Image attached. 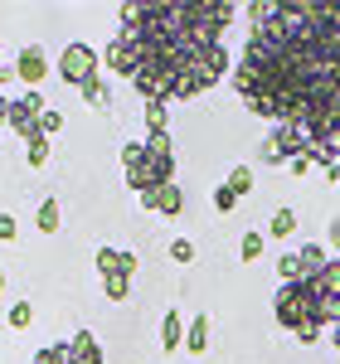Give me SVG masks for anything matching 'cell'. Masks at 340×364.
<instances>
[{
    "mask_svg": "<svg viewBox=\"0 0 340 364\" xmlns=\"http://www.w3.org/2000/svg\"><path fill=\"white\" fill-rule=\"evenodd\" d=\"M272 311H277V326L292 331L302 345H316L321 331H326V321H321V301H316V291H312V282H307V277H302V282H282V291H277Z\"/></svg>",
    "mask_w": 340,
    "mask_h": 364,
    "instance_id": "obj_1",
    "label": "cell"
},
{
    "mask_svg": "<svg viewBox=\"0 0 340 364\" xmlns=\"http://www.w3.org/2000/svg\"><path fill=\"white\" fill-rule=\"evenodd\" d=\"M122 166H127V185H132L137 195H151V190L175 185V156H156L146 141L122 146Z\"/></svg>",
    "mask_w": 340,
    "mask_h": 364,
    "instance_id": "obj_2",
    "label": "cell"
},
{
    "mask_svg": "<svg viewBox=\"0 0 340 364\" xmlns=\"http://www.w3.org/2000/svg\"><path fill=\"white\" fill-rule=\"evenodd\" d=\"M307 146H312V136H307L297 122H282L272 136L262 141V151H257V156H262V166H292V161H302V156H307Z\"/></svg>",
    "mask_w": 340,
    "mask_h": 364,
    "instance_id": "obj_3",
    "label": "cell"
},
{
    "mask_svg": "<svg viewBox=\"0 0 340 364\" xmlns=\"http://www.w3.org/2000/svg\"><path fill=\"white\" fill-rule=\"evenodd\" d=\"M97 68H102V58H97V49H92V44H68V49L58 54V78H63V83H73V87L102 78Z\"/></svg>",
    "mask_w": 340,
    "mask_h": 364,
    "instance_id": "obj_4",
    "label": "cell"
},
{
    "mask_svg": "<svg viewBox=\"0 0 340 364\" xmlns=\"http://www.w3.org/2000/svg\"><path fill=\"white\" fill-rule=\"evenodd\" d=\"M44 107H49V102H44V97H39V87H29L25 97H15V102H10V132H20V136H39V117H44Z\"/></svg>",
    "mask_w": 340,
    "mask_h": 364,
    "instance_id": "obj_5",
    "label": "cell"
},
{
    "mask_svg": "<svg viewBox=\"0 0 340 364\" xmlns=\"http://www.w3.org/2000/svg\"><path fill=\"white\" fill-rule=\"evenodd\" d=\"M15 78H20L25 87H39L44 78H49V54H44L39 44L20 49V58H15Z\"/></svg>",
    "mask_w": 340,
    "mask_h": 364,
    "instance_id": "obj_6",
    "label": "cell"
},
{
    "mask_svg": "<svg viewBox=\"0 0 340 364\" xmlns=\"http://www.w3.org/2000/svg\"><path fill=\"white\" fill-rule=\"evenodd\" d=\"M137 63H142L137 44H132L127 34H117L112 44H107V68H112V73H127V78H132V73H137Z\"/></svg>",
    "mask_w": 340,
    "mask_h": 364,
    "instance_id": "obj_7",
    "label": "cell"
},
{
    "mask_svg": "<svg viewBox=\"0 0 340 364\" xmlns=\"http://www.w3.org/2000/svg\"><path fill=\"white\" fill-rule=\"evenodd\" d=\"M137 272V257L117 248H97V277H132Z\"/></svg>",
    "mask_w": 340,
    "mask_h": 364,
    "instance_id": "obj_8",
    "label": "cell"
},
{
    "mask_svg": "<svg viewBox=\"0 0 340 364\" xmlns=\"http://www.w3.org/2000/svg\"><path fill=\"white\" fill-rule=\"evenodd\" d=\"M68 364H102V345H97L92 331H78L68 340Z\"/></svg>",
    "mask_w": 340,
    "mask_h": 364,
    "instance_id": "obj_9",
    "label": "cell"
},
{
    "mask_svg": "<svg viewBox=\"0 0 340 364\" xmlns=\"http://www.w3.org/2000/svg\"><path fill=\"white\" fill-rule=\"evenodd\" d=\"M307 282H312L316 296H340V257H331V262H326L316 277H307Z\"/></svg>",
    "mask_w": 340,
    "mask_h": 364,
    "instance_id": "obj_10",
    "label": "cell"
},
{
    "mask_svg": "<svg viewBox=\"0 0 340 364\" xmlns=\"http://www.w3.org/2000/svg\"><path fill=\"white\" fill-rule=\"evenodd\" d=\"M161 345H166L170 355L185 350V321H180V311H166V321H161Z\"/></svg>",
    "mask_w": 340,
    "mask_h": 364,
    "instance_id": "obj_11",
    "label": "cell"
},
{
    "mask_svg": "<svg viewBox=\"0 0 340 364\" xmlns=\"http://www.w3.org/2000/svg\"><path fill=\"white\" fill-rule=\"evenodd\" d=\"M185 350H190V355H204V350H209V316H195V321H190Z\"/></svg>",
    "mask_w": 340,
    "mask_h": 364,
    "instance_id": "obj_12",
    "label": "cell"
},
{
    "mask_svg": "<svg viewBox=\"0 0 340 364\" xmlns=\"http://www.w3.org/2000/svg\"><path fill=\"white\" fill-rule=\"evenodd\" d=\"M78 92H83V102H87V107H97V112H107V107H112V92H107V83H102V78L83 83Z\"/></svg>",
    "mask_w": 340,
    "mask_h": 364,
    "instance_id": "obj_13",
    "label": "cell"
},
{
    "mask_svg": "<svg viewBox=\"0 0 340 364\" xmlns=\"http://www.w3.org/2000/svg\"><path fill=\"white\" fill-rule=\"evenodd\" d=\"M297 257H302V272H307V277H316V272H321V267L331 262L321 243H302V252H297Z\"/></svg>",
    "mask_w": 340,
    "mask_h": 364,
    "instance_id": "obj_14",
    "label": "cell"
},
{
    "mask_svg": "<svg viewBox=\"0 0 340 364\" xmlns=\"http://www.w3.org/2000/svg\"><path fill=\"white\" fill-rule=\"evenodd\" d=\"M34 224H39V233H58V224H63L58 199H44V204H39V219H34Z\"/></svg>",
    "mask_w": 340,
    "mask_h": 364,
    "instance_id": "obj_15",
    "label": "cell"
},
{
    "mask_svg": "<svg viewBox=\"0 0 340 364\" xmlns=\"http://www.w3.org/2000/svg\"><path fill=\"white\" fill-rule=\"evenodd\" d=\"M25 161H29L34 170L44 166V161H49V136H29V141H25Z\"/></svg>",
    "mask_w": 340,
    "mask_h": 364,
    "instance_id": "obj_16",
    "label": "cell"
},
{
    "mask_svg": "<svg viewBox=\"0 0 340 364\" xmlns=\"http://www.w3.org/2000/svg\"><path fill=\"white\" fill-rule=\"evenodd\" d=\"M180 209H185V195H180L175 185H166L161 199H156V214H180Z\"/></svg>",
    "mask_w": 340,
    "mask_h": 364,
    "instance_id": "obj_17",
    "label": "cell"
},
{
    "mask_svg": "<svg viewBox=\"0 0 340 364\" xmlns=\"http://www.w3.org/2000/svg\"><path fill=\"white\" fill-rule=\"evenodd\" d=\"M267 233H272V238H292V233H297V214H292V209H277Z\"/></svg>",
    "mask_w": 340,
    "mask_h": 364,
    "instance_id": "obj_18",
    "label": "cell"
},
{
    "mask_svg": "<svg viewBox=\"0 0 340 364\" xmlns=\"http://www.w3.org/2000/svg\"><path fill=\"white\" fill-rule=\"evenodd\" d=\"M238 257H243V262H257V257H262V233H257V228H248V233H243Z\"/></svg>",
    "mask_w": 340,
    "mask_h": 364,
    "instance_id": "obj_19",
    "label": "cell"
},
{
    "mask_svg": "<svg viewBox=\"0 0 340 364\" xmlns=\"http://www.w3.org/2000/svg\"><path fill=\"white\" fill-rule=\"evenodd\" d=\"M224 185H228V190H233L238 199H243L248 190H253V166H238V170H233V175L224 180Z\"/></svg>",
    "mask_w": 340,
    "mask_h": 364,
    "instance_id": "obj_20",
    "label": "cell"
},
{
    "mask_svg": "<svg viewBox=\"0 0 340 364\" xmlns=\"http://www.w3.org/2000/svg\"><path fill=\"white\" fill-rule=\"evenodd\" d=\"M34 364H68V340H58V345H44V350L34 355Z\"/></svg>",
    "mask_w": 340,
    "mask_h": 364,
    "instance_id": "obj_21",
    "label": "cell"
},
{
    "mask_svg": "<svg viewBox=\"0 0 340 364\" xmlns=\"http://www.w3.org/2000/svg\"><path fill=\"white\" fill-rule=\"evenodd\" d=\"M277 272H282V282H302V277H307V272H302V257H297V252L277 257Z\"/></svg>",
    "mask_w": 340,
    "mask_h": 364,
    "instance_id": "obj_22",
    "label": "cell"
},
{
    "mask_svg": "<svg viewBox=\"0 0 340 364\" xmlns=\"http://www.w3.org/2000/svg\"><path fill=\"white\" fill-rule=\"evenodd\" d=\"M102 291H107V301H127V291H132V277H102Z\"/></svg>",
    "mask_w": 340,
    "mask_h": 364,
    "instance_id": "obj_23",
    "label": "cell"
},
{
    "mask_svg": "<svg viewBox=\"0 0 340 364\" xmlns=\"http://www.w3.org/2000/svg\"><path fill=\"white\" fill-rule=\"evenodd\" d=\"M54 132H63V112L44 107V117H39V136H54Z\"/></svg>",
    "mask_w": 340,
    "mask_h": 364,
    "instance_id": "obj_24",
    "label": "cell"
},
{
    "mask_svg": "<svg viewBox=\"0 0 340 364\" xmlns=\"http://www.w3.org/2000/svg\"><path fill=\"white\" fill-rule=\"evenodd\" d=\"M146 146H151L156 156H175V146H170V132H146Z\"/></svg>",
    "mask_w": 340,
    "mask_h": 364,
    "instance_id": "obj_25",
    "label": "cell"
},
{
    "mask_svg": "<svg viewBox=\"0 0 340 364\" xmlns=\"http://www.w3.org/2000/svg\"><path fill=\"white\" fill-rule=\"evenodd\" d=\"M214 209H219V214H233V209H238V195H233L228 185H219V190H214Z\"/></svg>",
    "mask_w": 340,
    "mask_h": 364,
    "instance_id": "obj_26",
    "label": "cell"
},
{
    "mask_svg": "<svg viewBox=\"0 0 340 364\" xmlns=\"http://www.w3.org/2000/svg\"><path fill=\"white\" fill-rule=\"evenodd\" d=\"M146 132H166V107L161 102H146Z\"/></svg>",
    "mask_w": 340,
    "mask_h": 364,
    "instance_id": "obj_27",
    "label": "cell"
},
{
    "mask_svg": "<svg viewBox=\"0 0 340 364\" xmlns=\"http://www.w3.org/2000/svg\"><path fill=\"white\" fill-rule=\"evenodd\" d=\"M29 321H34V306H29V301H20V306H10V326H15V331H25Z\"/></svg>",
    "mask_w": 340,
    "mask_h": 364,
    "instance_id": "obj_28",
    "label": "cell"
},
{
    "mask_svg": "<svg viewBox=\"0 0 340 364\" xmlns=\"http://www.w3.org/2000/svg\"><path fill=\"white\" fill-rule=\"evenodd\" d=\"M170 257H175V262H195V243H190V238H175V243H170Z\"/></svg>",
    "mask_w": 340,
    "mask_h": 364,
    "instance_id": "obj_29",
    "label": "cell"
},
{
    "mask_svg": "<svg viewBox=\"0 0 340 364\" xmlns=\"http://www.w3.org/2000/svg\"><path fill=\"white\" fill-rule=\"evenodd\" d=\"M15 238H20V224L10 214H0V243H15Z\"/></svg>",
    "mask_w": 340,
    "mask_h": 364,
    "instance_id": "obj_30",
    "label": "cell"
},
{
    "mask_svg": "<svg viewBox=\"0 0 340 364\" xmlns=\"http://www.w3.org/2000/svg\"><path fill=\"white\" fill-rule=\"evenodd\" d=\"M326 238H331V248H340V219H331V228H326Z\"/></svg>",
    "mask_w": 340,
    "mask_h": 364,
    "instance_id": "obj_31",
    "label": "cell"
},
{
    "mask_svg": "<svg viewBox=\"0 0 340 364\" xmlns=\"http://www.w3.org/2000/svg\"><path fill=\"white\" fill-rule=\"evenodd\" d=\"M0 127H10V97H0Z\"/></svg>",
    "mask_w": 340,
    "mask_h": 364,
    "instance_id": "obj_32",
    "label": "cell"
},
{
    "mask_svg": "<svg viewBox=\"0 0 340 364\" xmlns=\"http://www.w3.org/2000/svg\"><path fill=\"white\" fill-rule=\"evenodd\" d=\"M331 345H336V350H340V321H336V326H331Z\"/></svg>",
    "mask_w": 340,
    "mask_h": 364,
    "instance_id": "obj_33",
    "label": "cell"
},
{
    "mask_svg": "<svg viewBox=\"0 0 340 364\" xmlns=\"http://www.w3.org/2000/svg\"><path fill=\"white\" fill-rule=\"evenodd\" d=\"M326 175H331V180H336V185H340V161H336V166H331V170H326Z\"/></svg>",
    "mask_w": 340,
    "mask_h": 364,
    "instance_id": "obj_34",
    "label": "cell"
},
{
    "mask_svg": "<svg viewBox=\"0 0 340 364\" xmlns=\"http://www.w3.org/2000/svg\"><path fill=\"white\" fill-rule=\"evenodd\" d=\"M0 291H5V267H0Z\"/></svg>",
    "mask_w": 340,
    "mask_h": 364,
    "instance_id": "obj_35",
    "label": "cell"
},
{
    "mask_svg": "<svg viewBox=\"0 0 340 364\" xmlns=\"http://www.w3.org/2000/svg\"><path fill=\"white\" fill-rule=\"evenodd\" d=\"M336 364H340V360H336Z\"/></svg>",
    "mask_w": 340,
    "mask_h": 364,
    "instance_id": "obj_36",
    "label": "cell"
}]
</instances>
